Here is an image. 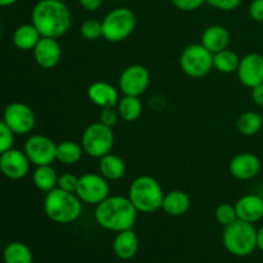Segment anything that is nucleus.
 Returning a JSON list of instances; mask_svg holds the SVG:
<instances>
[{"label":"nucleus","instance_id":"nucleus-1","mask_svg":"<svg viewBox=\"0 0 263 263\" xmlns=\"http://www.w3.org/2000/svg\"><path fill=\"white\" fill-rule=\"evenodd\" d=\"M31 23L43 37L59 39L71 28V10L62 0H39L31 12Z\"/></svg>","mask_w":263,"mask_h":263},{"label":"nucleus","instance_id":"nucleus-2","mask_svg":"<svg viewBox=\"0 0 263 263\" xmlns=\"http://www.w3.org/2000/svg\"><path fill=\"white\" fill-rule=\"evenodd\" d=\"M138 210L128 197L109 195L102 203L95 205V222L102 229L112 233L133 229L138 218Z\"/></svg>","mask_w":263,"mask_h":263},{"label":"nucleus","instance_id":"nucleus-3","mask_svg":"<svg viewBox=\"0 0 263 263\" xmlns=\"http://www.w3.org/2000/svg\"><path fill=\"white\" fill-rule=\"evenodd\" d=\"M84 203L80 200L76 193H69L55 187L46 193L44 198V212L46 217L55 223L68 225L81 217Z\"/></svg>","mask_w":263,"mask_h":263},{"label":"nucleus","instance_id":"nucleus-4","mask_svg":"<svg viewBox=\"0 0 263 263\" xmlns=\"http://www.w3.org/2000/svg\"><path fill=\"white\" fill-rule=\"evenodd\" d=\"M127 197L138 212L156 213L162 210L163 187L156 177L141 175L131 182Z\"/></svg>","mask_w":263,"mask_h":263},{"label":"nucleus","instance_id":"nucleus-5","mask_svg":"<svg viewBox=\"0 0 263 263\" xmlns=\"http://www.w3.org/2000/svg\"><path fill=\"white\" fill-rule=\"evenodd\" d=\"M222 243L226 251L235 257H247L257 248V230L253 223L236 220L225 226Z\"/></svg>","mask_w":263,"mask_h":263},{"label":"nucleus","instance_id":"nucleus-6","mask_svg":"<svg viewBox=\"0 0 263 263\" xmlns=\"http://www.w3.org/2000/svg\"><path fill=\"white\" fill-rule=\"evenodd\" d=\"M135 27L136 15L130 8H115L102 21L103 39L108 43H121L133 35Z\"/></svg>","mask_w":263,"mask_h":263},{"label":"nucleus","instance_id":"nucleus-7","mask_svg":"<svg viewBox=\"0 0 263 263\" xmlns=\"http://www.w3.org/2000/svg\"><path fill=\"white\" fill-rule=\"evenodd\" d=\"M81 146L84 153L92 158H102L110 153L115 146V133L112 127L102 122L90 123L81 136Z\"/></svg>","mask_w":263,"mask_h":263},{"label":"nucleus","instance_id":"nucleus-8","mask_svg":"<svg viewBox=\"0 0 263 263\" xmlns=\"http://www.w3.org/2000/svg\"><path fill=\"white\" fill-rule=\"evenodd\" d=\"M179 63L186 76L202 79L213 69V54L200 43L190 44L181 51Z\"/></svg>","mask_w":263,"mask_h":263},{"label":"nucleus","instance_id":"nucleus-9","mask_svg":"<svg viewBox=\"0 0 263 263\" xmlns=\"http://www.w3.org/2000/svg\"><path fill=\"white\" fill-rule=\"evenodd\" d=\"M109 181L100 174H84L79 177L76 195L84 204L98 205L109 197Z\"/></svg>","mask_w":263,"mask_h":263},{"label":"nucleus","instance_id":"nucleus-10","mask_svg":"<svg viewBox=\"0 0 263 263\" xmlns=\"http://www.w3.org/2000/svg\"><path fill=\"white\" fill-rule=\"evenodd\" d=\"M3 120L14 135H27L36 125V116L32 108L22 102H13L4 108Z\"/></svg>","mask_w":263,"mask_h":263},{"label":"nucleus","instance_id":"nucleus-11","mask_svg":"<svg viewBox=\"0 0 263 263\" xmlns=\"http://www.w3.org/2000/svg\"><path fill=\"white\" fill-rule=\"evenodd\" d=\"M23 152L33 166H46L57 161V144L53 139L41 134H35L27 138L23 145Z\"/></svg>","mask_w":263,"mask_h":263},{"label":"nucleus","instance_id":"nucleus-12","mask_svg":"<svg viewBox=\"0 0 263 263\" xmlns=\"http://www.w3.org/2000/svg\"><path fill=\"white\" fill-rule=\"evenodd\" d=\"M151 84V72L143 64L126 67L118 79V89L123 95L141 97Z\"/></svg>","mask_w":263,"mask_h":263},{"label":"nucleus","instance_id":"nucleus-13","mask_svg":"<svg viewBox=\"0 0 263 263\" xmlns=\"http://www.w3.org/2000/svg\"><path fill=\"white\" fill-rule=\"evenodd\" d=\"M30 164L26 153L20 149L10 148L0 154V172L9 180H21L27 176Z\"/></svg>","mask_w":263,"mask_h":263},{"label":"nucleus","instance_id":"nucleus-14","mask_svg":"<svg viewBox=\"0 0 263 263\" xmlns=\"http://www.w3.org/2000/svg\"><path fill=\"white\" fill-rule=\"evenodd\" d=\"M236 73L241 85L249 89L263 84V55L259 53L246 54L240 58Z\"/></svg>","mask_w":263,"mask_h":263},{"label":"nucleus","instance_id":"nucleus-15","mask_svg":"<svg viewBox=\"0 0 263 263\" xmlns=\"http://www.w3.org/2000/svg\"><path fill=\"white\" fill-rule=\"evenodd\" d=\"M262 163L261 159L251 152H243L231 158L229 163V171L231 176L235 177L236 180L247 181L258 176L261 172Z\"/></svg>","mask_w":263,"mask_h":263},{"label":"nucleus","instance_id":"nucleus-16","mask_svg":"<svg viewBox=\"0 0 263 263\" xmlns=\"http://www.w3.org/2000/svg\"><path fill=\"white\" fill-rule=\"evenodd\" d=\"M32 53L36 64L43 69L55 68L62 58V49L58 39L41 37Z\"/></svg>","mask_w":263,"mask_h":263},{"label":"nucleus","instance_id":"nucleus-17","mask_svg":"<svg viewBox=\"0 0 263 263\" xmlns=\"http://www.w3.org/2000/svg\"><path fill=\"white\" fill-rule=\"evenodd\" d=\"M86 92L90 102L99 108L117 107L120 100V89L107 81H94Z\"/></svg>","mask_w":263,"mask_h":263},{"label":"nucleus","instance_id":"nucleus-18","mask_svg":"<svg viewBox=\"0 0 263 263\" xmlns=\"http://www.w3.org/2000/svg\"><path fill=\"white\" fill-rule=\"evenodd\" d=\"M238 220L256 223L263 218V198L257 194H246L235 202Z\"/></svg>","mask_w":263,"mask_h":263},{"label":"nucleus","instance_id":"nucleus-19","mask_svg":"<svg viewBox=\"0 0 263 263\" xmlns=\"http://www.w3.org/2000/svg\"><path fill=\"white\" fill-rule=\"evenodd\" d=\"M116 257L122 261H128L136 256L139 251V238L133 229L116 233L112 244Z\"/></svg>","mask_w":263,"mask_h":263},{"label":"nucleus","instance_id":"nucleus-20","mask_svg":"<svg viewBox=\"0 0 263 263\" xmlns=\"http://www.w3.org/2000/svg\"><path fill=\"white\" fill-rule=\"evenodd\" d=\"M200 44L212 54L223 50L230 44V32L221 25L208 26L202 33Z\"/></svg>","mask_w":263,"mask_h":263},{"label":"nucleus","instance_id":"nucleus-21","mask_svg":"<svg viewBox=\"0 0 263 263\" xmlns=\"http://www.w3.org/2000/svg\"><path fill=\"white\" fill-rule=\"evenodd\" d=\"M190 208V197L182 190H171L166 193L162 203V210L164 213L172 217L184 216Z\"/></svg>","mask_w":263,"mask_h":263},{"label":"nucleus","instance_id":"nucleus-22","mask_svg":"<svg viewBox=\"0 0 263 263\" xmlns=\"http://www.w3.org/2000/svg\"><path fill=\"white\" fill-rule=\"evenodd\" d=\"M43 36L32 23L20 25L13 32V44L17 49L22 51H30L35 49Z\"/></svg>","mask_w":263,"mask_h":263},{"label":"nucleus","instance_id":"nucleus-23","mask_svg":"<svg viewBox=\"0 0 263 263\" xmlns=\"http://www.w3.org/2000/svg\"><path fill=\"white\" fill-rule=\"evenodd\" d=\"M99 174L108 181H118L126 174V163L120 156L112 152L99 158Z\"/></svg>","mask_w":263,"mask_h":263},{"label":"nucleus","instance_id":"nucleus-24","mask_svg":"<svg viewBox=\"0 0 263 263\" xmlns=\"http://www.w3.org/2000/svg\"><path fill=\"white\" fill-rule=\"evenodd\" d=\"M59 175L51 164L46 166H37L32 172V182L36 189L43 193H49L54 190L58 184Z\"/></svg>","mask_w":263,"mask_h":263},{"label":"nucleus","instance_id":"nucleus-25","mask_svg":"<svg viewBox=\"0 0 263 263\" xmlns=\"http://www.w3.org/2000/svg\"><path fill=\"white\" fill-rule=\"evenodd\" d=\"M116 108L120 118H122L125 122H135L143 115V102L140 100V97L123 95L122 98H120Z\"/></svg>","mask_w":263,"mask_h":263},{"label":"nucleus","instance_id":"nucleus-26","mask_svg":"<svg viewBox=\"0 0 263 263\" xmlns=\"http://www.w3.org/2000/svg\"><path fill=\"white\" fill-rule=\"evenodd\" d=\"M84 154L81 144L72 140H64L57 144V161L66 166H73L79 163Z\"/></svg>","mask_w":263,"mask_h":263},{"label":"nucleus","instance_id":"nucleus-27","mask_svg":"<svg viewBox=\"0 0 263 263\" xmlns=\"http://www.w3.org/2000/svg\"><path fill=\"white\" fill-rule=\"evenodd\" d=\"M239 62H240V57L229 48L213 54V68L220 73L230 74L236 72Z\"/></svg>","mask_w":263,"mask_h":263},{"label":"nucleus","instance_id":"nucleus-28","mask_svg":"<svg viewBox=\"0 0 263 263\" xmlns=\"http://www.w3.org/2000/svg\"><path fill=\"white\" fill-rule=\"evenodd\" d=\"M4 263H32L33 254L30 247L21 241H12L3 251Z\"/></svg>","mask_w":263,"mask_h":263},{"label":"nucleus","instance_id":"nucleus-29","mask_svg":"<svg viewBox=\"0 0 263 263\" xmlns=\"http://www.w3.org/2000/svg\"><path fill=\"white\" fill-rule=\"evenodd\" d=\"M263 127V117L258 112L247 110L239 116L236 121V128L244 136H253L258 134Z\"/></svg>","mask_w":263,"mask_h":263},{"label":"nucleus","instance_id":"nucleus-30","mask_svg":"<svg viewBox=\"0 0 263 263\" xmlns=\"http://www.w3.org/2000/svg\"><path fill=\"white\" fill-rule=\"evenodd\" d=\"M80 33L85 40L89 41H95L103 37L102 21L97 20V18H89V20L84 21L81 28H80Z\"/></svg>","mask_w":263,"mask_h":263},{"label":"nucleus","instance_id":"nucleus-31","mask_svg":"<svg viewBox=\"0 0 263 263\" xmlns=\"http://www.w3.org/2000/svg\"><path fill=\"white\" fill-rule=\"evenodd\" d=\"M215 217L217 222L221 223L222 226H228L230 223L235 222L238 220L235 205L231 204V203H221L216 207Z\"/></svg>","mask_w":263,"mask_h":263},{"label":"nucleus","instance_id":"nucleus-32","mask_svg":"<svg viewBox=\"0 0 263 263\" xmlns=\"http://www.w3.org/2000/svg\"><path fill=\"white\" fill-rule=\"evenodd\" d=\"M13 144H14V133L8 127V125L2 118L0 120V154L13 148Z\"/></svg>","mask_w":263,"mask_h":263},{"label":"nucleus","instance_id":"nucleus-33","mask_svg":"<svg viewBox=\"0 0 263 263\" xmlns=\"http://www.w3.org/2000/svg\"><path fill=\"white\" fill-rule=\"evenodd\" d=\"M77 184H79V177H77L76 175L66 172V174L59 175L57 187H59V189L62 190H66V192L69 193H76Z\"/></svg>","mask_w":263,"mask_h":263},{"label":"nucleus","instance_id":"nucleus-34","mask_svg":"<svg viewBox=\"0 0 263 263\" xmlns=\"http://www.w3.org/2000/svg\"><path fill=\"white\" fill-rule=\"evenodd\" d=\"M100 109L102 110L99 113V122H102L105 126H109V127H113L118 122V118H120L117 108L107 107L100 108Z\"/></svg>","mask_w":263,"mask_h":263},{"label":"nucleus","instance_id":"nucleus-35","mask_svg":"<svg viewBox=\"0 0 263 263\" xmlns=\"http://www.w3.org/2000/svg\"><path fill=\"white\" fill-rule=\"evenodd\" d=\"M205 3L215 9L222 10V12H231L241 4V0H205Z\"/></svg>","mask_w":263,"mask_h":263},{"label":"nucleus","instance_id":"nucleus-36","mask_svg":"<svg viewBox=\"0 0 263 263\" xmlns=\"http://www.w3.org/2000/svg\"><path fill=\"white\" fill-rule=\"evenodd\" d=\"M174 7L181 12H193L202 7L205 0H171Z\"/></svg>","mask_w":263,"mask_h":263},{"label":"nucleus","instance_id":"nucleus-37","mask_svg":"<svg viewBox=\"0 0 263 263\" xmlns=\"http://www.w3.org/2000/svg\"><path fill=\"white\" fill-rule=\"evenodd\" d=\"M249 15L256 22H263V0H253L251 3Z\"/></svg>","mask_w":263,"mask_h":263},{"label":"nucleus","instance_id":"nucleus-38","mask_svg":"<svg viewBox=\"0 0 263 263\" xmlns=\"http://www.w3.org/2000/svg\"><path fill=\"white\" fill-rule=\"evenodd\" d=\"M252 100L254 104L263 108V84L257 85L252 89Z\"/></svg>","mask_w":263,"mask_h":263},{"label":"nucleus","instance_id":"nucleus-39","mask_svg":"<svg viewBox=\"0 0 263 263\" xmlns=\"http://www.w3.org/2000/svg\"><path fill=\"white\" fill-rule=\"evenodd\" d=\"M79 3L87 12H95L102 7L103 0H79Z\"/></svg>","mask_w":263,"mask_h":263},{"label":"nucleus","instance_id":"nucleus-40","mask_svg":"<svg viewBox=\"0 0 263 263\" xmlns=\"http://www.w3.org/2000/svg\"><path fill=\"white\" fill-rule=\"evenodd\" d=\"M257 248L263 252V225L257 230Z\"/></svg>","mask_w":263,"mask_h":263},{"label":"nucleus","instance_id":"nucleus-41","mask_svg":"<svg viewBox=\"0 0 263 263\" xmlns=\"http://www.w3.org/2000/svg\"><path fill=\"white\" fill-rule=\"evenodd\" d=\"M18 0H0V7L2 8H7V7H10V5L15 4Z\"/></svg>","mask_w":263,"mask_h":263},{"label":"nucleus","instance_id":"nucleus-42","mask_svg":"<svg viewBox=\"0 0 263 263\" xmlns=\"http://www.w3.org/2000/svg\"><path fill=\"white\" fill-rule=\"evenodd\" d=\"M2 32H3V25H2V21H0V39H2Z\"/></svg>","mask_w":263,"mask_h":263},{"label":"nucleus","instance_id":"nucleus-43","mask_svg":"<svg viewBox=\"0 0 263 263\" xmlns=\"http://www.w3.org/2000/svg\"><path fill=\"white\" fill-rule=\"evenodd\" d=\"M262 117H263V115H262Z\"/></svg>","mask_w":263,"mask_h":263}]
</instances>
